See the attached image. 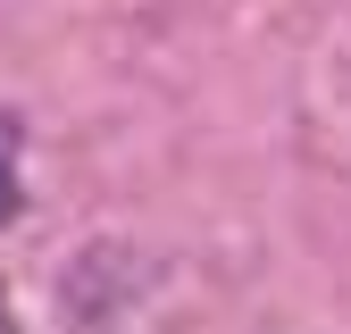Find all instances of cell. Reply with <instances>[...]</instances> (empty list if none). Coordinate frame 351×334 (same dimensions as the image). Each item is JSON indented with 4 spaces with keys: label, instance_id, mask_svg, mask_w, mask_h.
Masks as SVG:
<instances>
[{
    "label": "cell",
    "instance_id": "3",
    "mask_svg": "<svg viewBox=\"0 0 351 334\" xmlns=\"http://www.w3.org/2000/svg\"><path fill=\"white\" fill-rule=\"evenodd\" d=\"M0 334H17V318H9V301H0Z\"/></svg>",
    "mask_w": 351,
    "mask_h": 334
},
{
    "label": "cell",
    "instance_id": "2",
    "mask_svg": "<svg viewBox=\"0 0 351 334\" xmlns=\"http://www.w3.org/2000/svg\"><path fill=\"white\" fill-rule=\"evenodd\" d=\"M17 218V176H9V159H0V226Z\"/></svg>",
    "mask_w": 351,
    "mask_h": 334
},
{
    "label": "cell",
    "instance_id": "1",
    "mask_svg": "<svg viewBox=\"0 0 351 334\" xmlns=\"http://www.w3.org/2000/svg\"><path fill=\"white\" fill-rule=\"evenodd\" d=\"M134 292V259H125L117 242H101V250H84V259H67V284H59V301H67V318L75 326H109V309Z\"/></svg>",
    "mask_w": 351,
    "mask_h": 334
}]
</instances>
